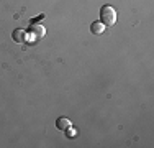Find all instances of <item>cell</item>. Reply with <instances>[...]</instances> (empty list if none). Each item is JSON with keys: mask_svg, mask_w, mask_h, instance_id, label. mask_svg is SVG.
<instances>
[{"mask_svg": "<svg viewBox=\"0 0 154 148\" xmlns=\"http://www.w3.org/2000/svg\"><path fill=\"white\" fill-rule=\"evenodd\" d=\"M100 20H102V23H103L105 27H112V25H115V21H116V12H115V8H113V7H110V5L102 7V10H100Z\"/></svg>", "mask_w": 154, "mask_h": 148, "instance_id": "obj_1", "label": "cell"}, {"mask_svg": "<svg viewBox=\"0 0 154 148\" xmlns=\"http://www.w3.org/2000/svg\"><path fill=\"white\" fill-rule=\"evenodd\" d=\"M46 30L43 25H36V23H31V27L28 28L26 31V38L30 40V41H38V40H41L43 36H45Z\"/></svg>", "mask_w": 154, "mask_h": 148, "instance_id": "obj_2", "label": "cell"}, {"mask_svg": "<svg viewBox=\"0 0 154 148\" xmlns=\"http://www.w3.org/2000/svg\"><path fill=\"white\" fill-rule=\"evenodd\" d=\"M56 127L59 128V130L66 132L69 127H71V120H69V118H66V117H59L56 120Z\"/></svg>", "mask_w": 154, "mask_h": 148, "instance_id": "obj_3", "label": "cell"}, {"mask_svg": "<svg viewBox=\"0 0 154 148\" xmlns=\"http://www.w3.org/2000/svg\"><path fill=\"white\" fill-rule=\"evenodd\" d=\"M13 40H15L17 43H21V41H25V40H26V31H25V30H21V28H18V30H15V31H13Z\"/></svg>", "mask_w": 154, "mask_h": 148, "instance_id": "obj_4", "label": "cell"}, {"mask_svg": "<svg viewBox=\"0 0 154 148\" xmlns=\"http://www.w3.org/2000/svg\"><path fill=\"white\" fill-rule=\"evenodd\" d=\"M90 31H92L94 35H102V33L105 31V25L102 23V21H95V23H92V27H90Z\"/></svg>", "mask_w": 154, "mask_h": 148, "instance_id": "obj_5", "label": "cell"}]
</instances>
